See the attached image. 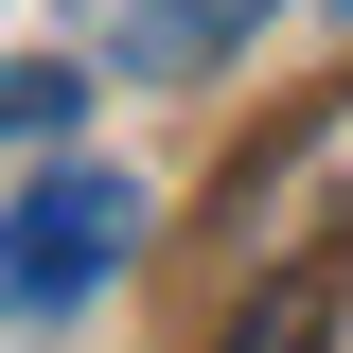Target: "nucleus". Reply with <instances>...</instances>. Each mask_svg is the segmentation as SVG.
<instances>
[{"label":"nucleus","instance_id":"obj_1","mask_svg":"<svg viewBox=\"0 0 353 353\" xmlns=\"http://www.w3.org/2000/svg\"><path fill=\"white\" fill-rule=\"evenodd\" d=\"M124 248H141V176H124V159H36L18 194H0V318L36 336V318L106 301Z\"/></svg>","mask_w":353,"mask_h":353},{"label":"nucleus","instance_id":"obj_2","mask_svg":"<svg viewBox=\"0 0 353 353\" xmlns=\"http://www.w3.org/2000/svg\"><path fill=\"white\" fill-rule=\"evenodd\" d=\"M265 18H283V0H71L88 71H124V88H194V71H230Z\"/></svg>","mask_w":353,"mask_h":353},{"label":"nucleus","instance_id":"obj_3","mask_svg":"<svg viewBox=\"0 0 353 353\" xmlns=\"http://www.w3.org/2000/svg\"><path fill=\"white\" fill-rule=\"evenodd\" d=\"M212 353H336V265H283V283H265Z\"/></svg>","mask_w":353,"mask_h":353},{"label":"nucleus","instance_id":"obj_4","mask_svg":"<svg viewBox=\"0 0 353 353\" xmlns=\"http://www.w3.org/2000/svg\"><path fill=\"white\" fill-rule=\"evenodd\" d=\"M71 106H88V88H71V71H36V53L0 71V141H18V159H53V141H71Z\"/></svg>","mask_w":353,"mask_h":353},{"label":"nucleus","instance_id":"obj_5","mask_svg":"<svg viewBox=\"0 0 353 353\" xmlns=\"http://www.w3.org/2000/svg\"><path fill=\"white\" fill-rule=\"evenodd\" d=\"M336 18H353V0H336Z\"/></svg>","mask_w":353,"mask_h":353}]
</instances>
